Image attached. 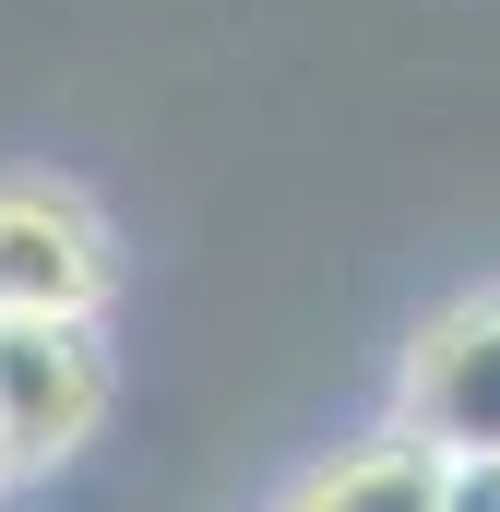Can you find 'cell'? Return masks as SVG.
Returning <instances> with one entry per match:
<instances>
[{
	"instance_id": "7a4b0ae2",
	"label": "cell",
	"mask_w": 500,
	"mask_h": 512,
	"mask_svg": "<svg viewBox=\"0 0 500 512\" xmlns=\"http://www.w3.org/2000/svg\"><path fill=\"white\" fill-rule=\"evenodd\" d=\"M393 417L417 441H441L453 465H500V286H477V298H453V310L417 322Z\"/></svg>"
},
{
	"instance_id": "8992f818",
	"label": "cell",
	"mask_w": 500,
	"mask_h": 512,
	"mask_svg": "<svg viewBox=\"0 0 500 512\" xmlns=\"http://www.w3.org/2000/svg\"><path fill=\"white\" fill-rule=\"evenodd\" d=\"M0 489H12V441H0Z\"/></svg>"
},
{
	"instance_id": "3957f363",
	"label": "cell",
	"mask_w": 500,
	"mask_h": 512,
	"mask_svg": "<svg viewBox=\"0 0 500 512\" xmlns=\"http://www.w3.org/2000/svg\"><path fill=\"white\" fill-rule=\"evenodd\" d=\"M120 251L72 179H0V310H108Z\"/></svg>"
},
{
	"instance_id": "5b68a950",
	"label": "cell",
	"mask_w": 500,
	"mask_h": 512,
	"mask_svg": "<svg viewBox=\"0 0 500 512\" xmlns=\"http://www.w3.org/2000/svg\"><path fill=\"white\" fill-rule=\"evenodd\" d=\"M441 512H500V465H453V489H441Z\"/></svg>"
},
{
	"instance_id": "6da1fadb",
	"label": "cell",
	"mask_w": 500,
	"mask_h": 512,
	"mask_svg": "<svg viewBox=\"0 0 500 512\" xmlns=\"http://www.w3.org/2000/svg\"><path fill=\"white\" fill-rule=\"evenodd\" d=\"M108 334L96 310H0V441H12V477L36 465H72L96 429H108Z\"/></svg>"
},
{
	"instance_id": "277c9868",
	"label": "cell",
	"mask_w": 500,
	"mask_h": 512,
	"mask_svg": "<svg viewBox=\"0 0 500 512\" xmlns=\"http://www.w3.org/2000/svg\"><path fill=\"white\" fill-rule=\"evenodd\" d=\"M441 489H453V453L393 417V429H370V441H346L334 465H310L274 512H441Z\"/></svg>"
}]
</instances>
